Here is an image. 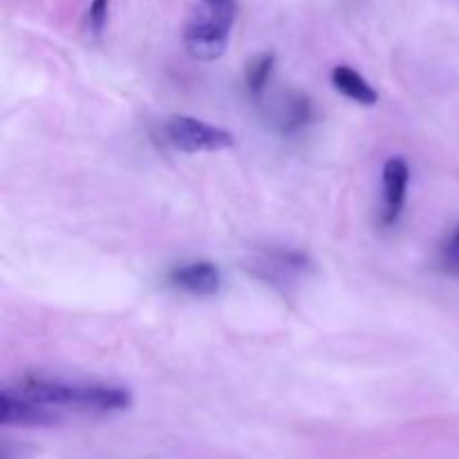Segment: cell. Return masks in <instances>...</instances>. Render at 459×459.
Listing matches in <instances>:
<instances>
[{"label":"cell","instance_id":"cell-1","mask_svg":"<svg viewBox=\"0 0 459 459\" xmlns=\"http://www.w3.org/2000/svg\"><path fill=\"white\" fill-rule=\"evenodd\" d=\"M22 397L48 408H74L81 412H115L130 406V393L117 385H85L65 384L56 379L27 377L18 385Z\"/></svg>","mask_w":459,"mask_h":459},{"label":"cell","instance_id":"cell-2","mask_svg":"<svg viewBox=\"0 0 459 459\" xmlns=\"http://www.w3.org/2000/svg\"><path fill=\"white\" fill-rule=\"evenodd\" d=\"M238 16V0H200L184 30L186 52L197 61H215L224 54Z\"/></svg>","mask_w":459,"mask_h":459},{"label":"cell","instance_id":"cell-3","mask_svg":"<svg viewBox=\"0 0 459 459\" xmlns=\"http://www.w3.org/2000/svg\"><path fill=\"white\" fill-rule=\"evenodd\" d=\"M166 139L182 152H215L233 146V134L195 117L175 115L166 121Z\"/></svg>","mask_w":459,"mask_h":459},{"label":"cell","instance_id":"cell-4","mask_svg":"<svg viewBox=\"0 0 459 459\" xmlns=\"http://www.w3.org/2000/svg\"><path fill=\"white\" fill-rule=\"evenodd\" d=\"M411 182V169L406 160L393 157L385 161L384 178H381V191H384V204H381V222L385 227L394 224L402 215L403 202H406V188Z\"/></svg>","mask_w":459,"mask_h":459},{"label":"cell","instance_id":"cell-5","mask_svg":"<svg viewBox=\"0 0 459 459\" xmlns=\"http://www.w3.org/2000/svg\"><path fill=\"white\" fill-rule=\"evenodd\" d=\"M0 421L4 426H54L58 421V415L52 408L31 402V399L22 397L21 393L12 394L9 390H3V397H0Z\"/></svg>","mask_w":459,"mask_h":459},{"label":"cell","instance_id":"cell-6","mask_svg":"<svg viewBox=\"0 0 459 459\" xmlns=\"http://www.w3.org/2000/svg\"><path fill=\"white\" fill-rule=\"evenodd\" d=\"M170 282H173L178 290L186 291V294L213 296L218 294L222 276H220V269L215 267L213 263L200 260V263H191L175 269V272L170 273Z\"/></svg>","mask_w":459,"mask_h":459},{"label":"cell","instance_id":"cell-7","mask_svg":"<svg viewBox=\"0 0 459 459\" xmlns=\"http://www.w3.org/2000/svg\"><path fill=\"white\" fill-rule=\"evenodd\" d=\"M332 83H334V88L341 94H345L352 101L361 103V106H375L379 101L377 90L350 65H336L334 72H332Z\"/></svg>","mask_w":459,"mask_h":459},{"label":"cell","instance_id":"cell-8","mask_svg":"<svg viewBox=\"0 0 459 459\" xmlns=\"http://www.w3.org/2000/svg\"><path fill=\"white\" fill-rule=\"evenodd\" d=\"M312 117V108L309 101L303 97L287 99L281 106V115H278V124H281L282 133H294V130L303 128Z\"/></svg>","mask_w":459,"mask_h":459},{"label":"cell","instance_id":"cell-9","mask_svg":"<svg viewBox=\"0 0 459 459\" xmlns=\"http://www.w3.org/2000/svg\"><path fill=\"white\" fill-rule=\"evenodd\" d=\"M273 61H276L273 54H260V56H255L254 61L247 65L245 83H247V90H249L254 97H260V94L264 92V88H267V81L273 70Z\"/></svg>","mask_w":459,"mask_h":459},{"label":"cell","instance_id":"cell-10","mask_svg":"<svg viewBox=\"0 0 459 459\" xmlns=\"http://www.w3.org/2000/svg\"><path fill=\"white\" fill-rule=\"evenodd\" d=\"M108 7H110V0H92L88 12V22L92 34H101L103 27L108 22Z\"/></svg>","mask_w":459,"mask_h":459},{"label":"cell","instance_id":"cell-11","mask_svg":"<svg viewBox=\"0 0 459 459\" xmlns=\"http://www.w3.org/2000/svg\"><path fill=\"white\" fill-rule=\"evenodd\" d=\"M446 258H448V263L453 264V267L459 269V229H457L455 233H453L451 242H448V247H446Z\"/></svg>","mask_w":459,"mask_h":459}]
</instances>
